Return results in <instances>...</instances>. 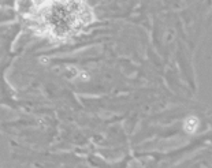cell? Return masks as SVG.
<instances>
[{"label":"cell","instance_id":"6da1fadb","mask_svg":"<svg viewBox=\"0 0 212 168\" xmlns=\"http://www.w3.org/2000/svg\"><path fill=\"white\" fill-rule=\"evenodd\" d=\"M197 126H199V120L196 118H189L185 122V130L188 133H194L196 129H197Z\"/></svg>","mask_w":212,"mask_h":168},{"label":"cell","instance_id":"7a4b0ae2","mask_svg":"<svg viewBox=\"0 0 212 168\" xmlns=\"http://www.w3.org/2000/svg\"><path fill=\"white\" fill-rule=\"evenodd\" d=\"M77 77H78L81 81H89V78H90L89 74L86 73V71H81V73H78V75Z\"/></svg>","mask_w":212,"mask_h":168},{"label":"cell","instance_id":"3957f363","mask_svg":"<svg viewBox=\"0 0 212 168\" xmlns=\"http://www.w3.org/2000/svg\"><path fill=\"white\" fill-rule=\"evenodd\" d=\"M41 63H48V59L47 57H41Z\"/></svg>","mask_w":212,"mask_h":168}]
</instances>
